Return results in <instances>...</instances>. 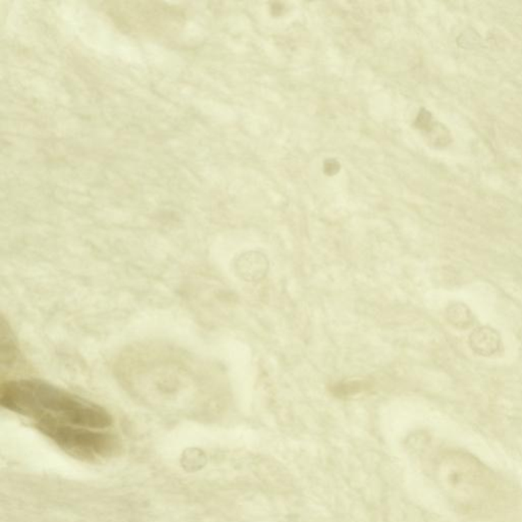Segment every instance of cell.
<instances>
[{
	"label": "cell",
	"mask_w": 522,
	"mask_h": 522,
	"mask_svg": "<svg viewBox=\"0 0 522 522\" xmlns=\"http://www.w3.org/2000/svg\"><path fill=\"white\" fill-rule=\"evenodd\" d=\"M0 404L35 423H59L93 430H104L112 423L111 414L99 405L41 380L2 382Z\"/></svg>",
	"instance_id": "obj_1"
},
{
	"label": "cell",
	"mask_w": 522,
	"mask_h": 522,
	"mask_svg": "<svg viewBox=\"0 0 522 522\" xmlns=\"http://www.w3.org/2000/svg\"><path fill=\"white\" fill-rule=\"evenodd\" d=\"M35 427L66 454L85 461L107 459L119 449L114 436L102 430L52 423H35Z\"/></svg>",
	"instance_id": "obj_2"
},
{
	"label": "cell",
	"mask_w": 522,
	"mask_h": 522,
	"mask_svg": "<svg viewBox=\"0 0 522 522\" xmlns=\"http://www.w3.org/2000/svg\"><path fill=\"white\" fill-rule=\"evenodd\" d=\"M235 269L243 280L256 283L267 277L269 261L267 255L260 251L245 252L236 260Z\"/></svg>",
	"instance_id": "obj_3"
},
{
	"label": "cell",
	"mask_w": 522,
	"mask_h": 522,
	"mask_svg": "<svg viewBox=\"0 0 522 522\" xmlns=\"http://www.w3.org/2000/svg\"><path fill=\"white\" fill-rule=\"evenodd\" d=\"M19 357V348L16 342V336L11 331L10 324L4 317L1 320V365L2 368H11Z\"/></svg>",
	"instance_id": "obj_4"
},
{
	"label": "cell",
	"mask_w": 522,
	"mask_h": 522,
	"mask_svg": "<svg viewBox=\"0 0 522 522\" xmlns=\"http://www.w3.org/2000/svg\"><path fill=\"white\" fill-rule=\"evenodd\" d=\"M436 123L437 121L434 120L432 114L429 111H427V109H423L418 112L415 121H414V126H415L416 129L421 130V132L425 133V135H427L432 130Z\"/></svg>",
	"instance_id": "obj_5"
},
{
	"label": "cell",
	"mask_w": 522,
	"mask_h": 522,
	"mask_svg": "<svg viewBox=\"0 0 522 522\" xmlns=\"http://www.w3.org/2000/svg\"><path fill=\"white\" fill-rule=\"evenodd\" d=\"M363 389L364 384H363V382H347V384H338V386L335 387V389H334V392H335L336 396L342 397V396H350L353 395V394L359 393V392L363 391Z\"/></svg>",
	"instance_id": "obj_6"
},
{
	"label": "cell",
	"mask_w": 522,
	"mask_h": 522,
	"mask_svg": "<svg viewBox=\"0 0 522 522\" xmlns=\"http://www.w3.org/2000/svg\"><path fill=\"white\" fill-rule=\"evenodd\" d=\"M341 164L338 160L334 159H327L324 162V173L327 176H335L340 171Z\"/></svg>",
	"instance_id": "obj_7"
},
{
	"label": "cell",
	"mask_w": 522,
	"mask_h": 522,
	"mask_svg": "<svg viewBox=\"0 0 522 522\" xmlns=\"http://www.w3.org/2000/svg\"><path fill=\"white\" fill-rule=\"evenodd\" d=\"M285 10V4H281V2H274V4H272L271 13L274 17H281Z\"/></svg>",
	"instance_id": "obj_8"
}]
</instances>
